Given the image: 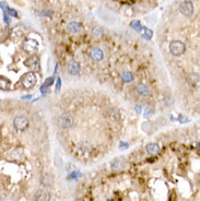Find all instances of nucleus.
Masks as SVG:
<instances>
[{"instance_id": "f257e3e1", "label": "nucleus", "mask_w": 200, "mask_h": 201, "mask_svg": "<svg viewBox=\"0 0 200 201\" xmlns=\"http://www.w3.org/2000/svg\"><path fill=\"white\" fill-rule=\"evenodd\" d=\"M57 124H58L59 127L62 128V129H69V128L72 127L74 124L73 116L71 114H69V113H64V114H61L58 117Z\"/></svg>"}, {"instance_id": "f03ea898", "label": "nucleus", "mask_w": 200, "mask_h": 201, "mask_svg": "<svg viewBox=\"0 0 200 201\" xmlns=\"http://www.w3.org/2000/svg\"><path fill=\"white\" fill-rule=\"evenodd\" d=\"M13 126L18 131H24L28 127V119L26 116H16L13 120Z\"/></svg>"}, {"instance_id": "7ed1b4c3", "label": "nucleus", "mask_w": 200, "mask_h": 201, "mask_svg": "<svg viewBox=\"0 0 200 201\" xmlns=\"http://www.w3.org/2000/svg\"><path fill=\"white\" fill-rule=\"evenodd\" d=\"M169 52L174 56H179L184 54L185 52V45L184 43L179 42V40H173L169 44Z\"/></svg>"}, {"instance_id": "20e7f679", "label": "nucleus", "mask_w": 200, "mask_h": 201, "mask_svg": "<svg viewBox=\"0 0 200 201\" xmlns=\"http://www.w3.org/2000/svg\"><path fill=\"white\" fill-rule=\"evenodd\" d=\"M37 82V78L36 75L32 72L30 73H26L22 79V84L25 89H30V87H33Z\"/></svg>"}, {"instance_id": "39448f33", "label": "nucleus", "mask_w": 200, "mask_h": 201, "mask_svg": "<svg viewBox=\"0 0 200 201\" xmlns=\"http://www.w3.org/2000/svg\"><path fill=\"white\" fill-rule=\"evenodd\" d=\"M179 10H181V12H182L185 16L190 18V16H193V13H194V6H193V3H191L190 1H184V2L179 6Z\"/></svg>"}, {"instance_id": "423d86ee", "label": "nucleus", "mask_w": 200, "mask_h": 201, "mask_svg": "<svg viewBox=\"0 0 200 201\" xmlns=\"http://www.w3.org/2000/svg\"><path fill=\"white\" fill-rule=\"evenodd\" d=\"M22 46L26 52L28 53H33L35 50H37V47H38V43H37L35 40H30V38H26V40L23 42Z\"/></svg>"}, {"instance_id": "0eeeda50", "label": "nucleus", "mask_w": 200, "mask_h": 201, "mask_svg": "<svg viewBox=\"0 0 200 201\" xmlns=\"http://www.w3.org/2000/svg\"><path fill=\"white\" fill-rule=\"evenodd\" d=\"M40 183L43 184L44 186H52L54 183V177L50 173H43L40 175Z\"/></svg>"}, {"instance_id": "6e6552de", "label": "nucleus", "mask_w": 200, "mask_h": 201, "mask_svg": "<svg viewBox=\"0 0 200 201\" xmlns=\"http://www.w3.org/2000/svg\"><path fill=\"white\" fill-rule=\"evenodd\" d=\"M136 91H137V93H138L139 95L141 96H149L151 94V90L150 87H148V85H145V84H138L137 87H136Z\"/></svg>"}, {"instance_id": "1a4fd4ad", "label": "nucleus", "mask_w": 200, "mask_h": 201, "mask_svg": "<svg viewBox=\"0 0 200 201\" xmlns=\"http://www.w3.org/2000/svg\"><path fill=\"white\" fill-rule=\"evenodd\" d=\"M35 199H36V201H49L50 195L47 190L40 189V190L37 191L36 195H35Z\"/></svg>"}, {"instance_id": "9d476101", "label": "nucleus", "mask_w": 200, "mask_h": 201, "mask_svg": "<svg viewBox=\"0 0 200 201\" xmlns=\"http://www.w3.org/2000/svg\"><path fill=\"white\" fill-rule=\"evenodd\" d=\"M91 57H92L93 60H95V61H101L103 57H104V53H103V50L99 47H94L92 50H91Z\"/></svg>"}, {"instance_id": "9b49d317", "label": "nucleus", "mask_w": 200, "mask_h": 201, "mask_svg": "<svg viewBox=\"0 0 200 201\" xmlns=\"http://www.w3.org/2000/svg\"><path fill=\"white\" fill-rule=\"evenodd\" d=\"M25 65L28 66V68L33 69V70H36V69L40 68V59L37 57H30V58L25 61Z\"/></svg>"}, {"instance_id": "f8f14e48", "label": "nucleus", "mask_w": 200, "mask_h": 201, "mask_svg": "<svg viewBox=\"0 0 200 201\" xmlns=\"http://www.w3.org/2000/svg\"><path fill=\"white\" fill-rule=\"evenodd\" d=\"M68 71L69 73L72 74V75H77L79 72H80V65L78 64L77 61H71L68 66Z\"/></svg>"}, {"instance_id": "ddd939ff", "label": "nucleus", "mask_w": 200, "mask_h": 201, "mask_svg": "<svg viewBox=\"0 0 200 201\" xmlns=\"http://www.w3.org/2000/svg\"><path fill=\"white\" fill-rule=\"evenodd\" d=\"M68 30L71 32V33H79V32L82 30V25L77 21H72L68 24Z\"/></svg>"}, {"instance_id": "4468645a", "label": "nucleus", "mask_w": 200, "mask_h": 201, "mask_svg": "<svg viewBox=\"0 0 200 201\" xmlns=\"http://www.w3.org/2000/svg\"><path fill=\"white\" fill-rule=\"evenodd\" d=\"M10 87H11V82H10L9 79L0 75V89L1 90H9Z\"/></svg>"}, {"instance_id": "2eb2a0df", "label": "nucleus", "mask_w": 200, "mask_h": 201, "mask_svg": "<svg viewBox=\"0 0 200 201\" xmlns=\"http://www.w3.org/2000/svg\"><path fill=\"white\" fill-rule=\"evenodd\" d=\"M111 167H112V170H116V172H118V170H124L125 164H124V162H121L120 160H115V161L112 163Z\"/></svg>"}, {"instance_id": "dca6fc26", "label": "nucleus", "mask_w": 200, "mask_h": 201, "mask_svg": "<svg viewBox=\"0 0 200 201\" xmlns=\"http://www.w3.org/2000/svg\"><path fill=\"white\" fill-rule=\"evenodd\" d=\"M147 151H148V153H150V154H157V153H159V151H160V148H159V146L157 144H155V143H150V144H148L147 146Z\"/></svg>"}, {"instance_id": "f3484780", "label": "nucleus", "mask_w": 200, "mask_h": 201, "mask_svg": "<svg viewBox=\"0 0 200 201\" xmlns=\"http://www.w3.org/2000/svg\"><path fill=\"white\" fill-rule=\"evenodd\" d=\"M92 34L94 35V36H96V37H101L102 35H103V30H102L100 26H95V28H93Z\"/></svg>"}, {"instance_id": "a211bd4d", "label": "nucleus", "mask_w": 200, "mask_h": 201, "mask_svg": "<svg viewBox=\"0 0 200 201\" xmlns=\"http://www.w3.org/2000/svg\"><path fill=\"white\" fill-rule=\"evenodd\" d=\"M123 80L125 81V82H131V81L133 80V74L130 73V72H125V73L123 74Z\"/></svg>"}, {"instance_id": "6ab92c4d", "label": "nucleus", "mask_w": 200, "mask_h": 201, "mask_svg": "<svg viewBox=\"0 0 200 201\" xmlns=\"http://www.w3.org/2000/svg\"><path fill=\"white\" fill-rule=\"evenodd\" d=\"M153 35V32L149 30V28H145V32H143V37L145 40H151V37Z\"/></svg>"}, {"instance_id": "aec40b11", "label": "nucleus", "mask_w": 200, "mask_h": 201, "mask_svg": "<svg viewBox=\"0 0 200 201\" xmlns=\"http://www.w3.org/2000/svg\"><path fill=\"white\" fill-rule=\"evenodd\" d=\"M131 28H135L136 31H138V32H140L141 31V24H140V22H138V21H133V23H131Z\"/></svg>"}, {"instance_id": "412c9836", "label": "nucleus", "mask_w": 200, "mask_h": 201, "mask_svg": "<svg viewBox=\"0 0 200 201\" xmlns=\"http://www.w3.org/2000/svg\"><path fill=\"white\" fill-rule=\"evenodd\" d=\"M153 108L152 107H147V108L145 109V117H150L151 115L153 114Z\"/></svg>"}, {"instance_id": "4be33fe9", "label": "nucleus", "mask_w": 200, "mask_h": 201, "mask_svg": "<svg viewBox=\"0 0 200 201\" xmlns=\"http://www.w3.org/2000/svg\"><path fill=\"white\" fill-rule=\"evenodd\" d=\"M4 13H7V14H10L11 16H14V18H16V16H18V12H16V10H14V9H10V8L7 10V12H4Z\"/></svg>"}, {"instance_id": "5701e85b", "label": "nucleus", "mask_w": 200, "mask_h": 201, "mask_svg": "<svg viewBox=\"0 0 200 201\" xmlns=\"http://www.w3.org/2000/svg\"><path fill=\"white\" fill-rule=\"evenodd\" d=\"M3 21H6V23H10V19L7 16V13H4V16H3Z\"/></svg>"}, {"instance_id": "b1692460", "label": "nucleus", "mask_w": 200, "mask_h": 201, "mask_svg": "<svg viewBox=\"0 0 200 201\" xmlns=\"http://www.w3.org/2000/svg\"><path fill=\"white\" fill-rule=\"evenodd\" d=\"M126 148H128V143H121L119 146L120 150H124V149H126Z\"/></svg>"}, {"instance_id": "393cba45", "label": "nucleus", "mask_w": 200, "mask_h": 201, "mask_svg": "<svg viewBox=\"0 0 200 201\" xmlns=\"http://www.w3.org/2000/svg\"><path fill=\"white\" fill-rule=\"evenodd\" d=\"M52 78H49V79H47L46 80V84L48 85V84H52Z\"/></svg>"}, {"instance_id": "a878e982", "label": "nucleus", "mask_w": 200, "mask_h": 201, "mask_svg": "<svg viewBox=\"0 0 200 201\" xmlns=\"http://www.w3.org/2000/svg\"><path fill=\"white\" fill-rule=\"evenodd\" d=\"M137 111H138V113H140V111H141V109H140V107H139V106L137 107Z\"/></svg>"}, {"instance_id": "bb28decb", "label": "nucleus", "mask_w": 200, "mask_h": 201, "mask_svg": "<svg viewBox=\"0 0 200 201\" xmlns=\"http://www.w3.org/2000/svg\"><path fill=\"white\" fill-rule=\"evenodd\" d=\"M0 201H1V197H0Z\"/></svg>"}]
</instances>
